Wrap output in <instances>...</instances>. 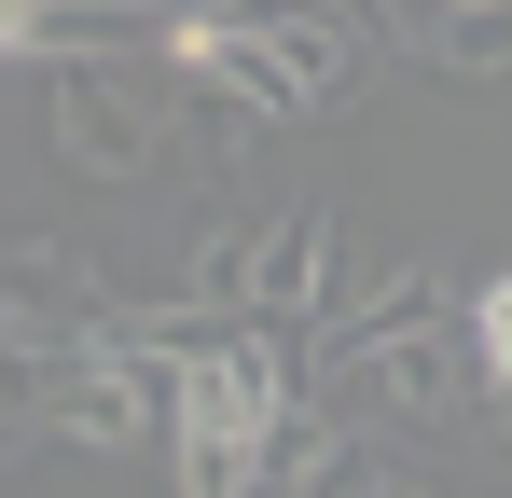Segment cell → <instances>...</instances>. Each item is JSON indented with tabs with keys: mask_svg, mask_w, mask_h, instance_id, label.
<instances>
[{
	"mask_svg": "<svg viewBox=\"0 0 512 498\" xmlns=\"http://www.w3.org/2000/svg\"><path fill=\"white\" fill-rule=\"evenodd\" d=\"M277 415H291V360H277L263 319L180 332V360H167V471H180V498H263Z\"/></svg>",
	"mask_w": 512,
	"mask_h": 498,
	"instance_id": "obj_1",
	"label": "cell"
},
{
	"mask_svg": "<svg viewBox=\"0 0 512 498\" xmlns=\"http://www.w3.org/2000/svg\"><path fill=\"white\" fill-rule=\"evenodd\" d=\"M42 125H56V153L84 166V180H153L180 153V111L153 70H125V56H70L56 97H42Z\"/></svg>",
	"mask_w": 512,
	"mask_h": 498,
	"instance_id": "obj_2",
	"label": "cell"
},
{
	"mask_svg": "<svg viewBox=\"0 0 512 498\" xmlns=\"http://www.w3.org/2000/svg\"><path fill=\"white\" fill-rule=\"evenodd\" d=\"M346 374H360V402H374V415H402V429H443V415H471V402H485V388H471V332H457V305H429V319L374 332Z\"/></svg>",
	"mask_w": 512,
	"mask_h": 498,
	"instance_id": "obj_3",
	"label": "cell"
},
{
	"mask_svg": "<svg viewBox=\"0 0 512 498\" xmlns=\"http://www.w3.org/2000/svg\"><path fill=\"white\" fill-rule=\"evenodd\" d=\"M333 263H346V222L333 208H263L250 249H236V319H319V291H333Z\"/></svg>",
	"mask_w": 512,
	"mask_h": 498,
	"instance_id": "obj_4",
	"label": "cell"
},
{
	"mask_svg": "<svg viewBox=\"0 0 512 498\" xmlns=\"http://www.w3.org/2000/svg\"><path fill=\"white\" fill-rule=\"evenodd\" d=\"M125 0H0V70H70V56H125Z\"/></svg>",
	"mask_w": 512,
	"mask_h": 498,
	"instance_id": "obj_5",
	"label": "cell"
},
{
	"mask_svg": "<svg viewBox=\"0 0 512 498\" xmlns=\"http://www.w3.org/2000/svg\"><path fill=\"white\" fill-rule=\"evenodd\" d=\"M429 70H512V0H374Z\"/></svg>",
	"mask_w": 512,
	"mask_h": 498,
	"instance_id": "obj_6",
	"label": "cell"
},
{
	"mask_svg": "<svg viewBox=\"0 0 512 498\" xmlns=\"http://www.w3.org/2000/svg\"><path fill=\"white\" fill-rule=\"evenodd\" d=\"M346 457H360L346 415H333V402H291V415H277V443H263V498H333Z\"/></svg>",
	"mask_w": 512,
	"mask_h": 498,
	"instance_id": "obj_7",
	"label": "cell"
},
{
	"mask_svg": "<svg viewBox=\"0 0 512 498\" xmlns=\"http://www.w3.org/2000/svg\"><path fill=\"white\" fill-rule=\"evenodd\" d=\"M457 332H471V388H485V402H499V429H512V263H499V277H471Z\"/></svg>",
	"mask_w": 512,
	"mask_h": 498,
	"instance_id": "obj_8",
	"label": "cell"
},
{
	"mask_svg": "<svg viewBox=\"0 0 512 498\" xmlns=\"http://www.w3.org/2000/svg\"><path fill=\"white\" fill-rule=\"evenodd\" d=\"M333 498H429V485H402V471H360V457H346V471H333Z\"/></svg>",
	"mask_w": 512,
	"mask_h": 498,
	"instance_id": "obj_9",
	"label": "cell"
}]
</instances>
